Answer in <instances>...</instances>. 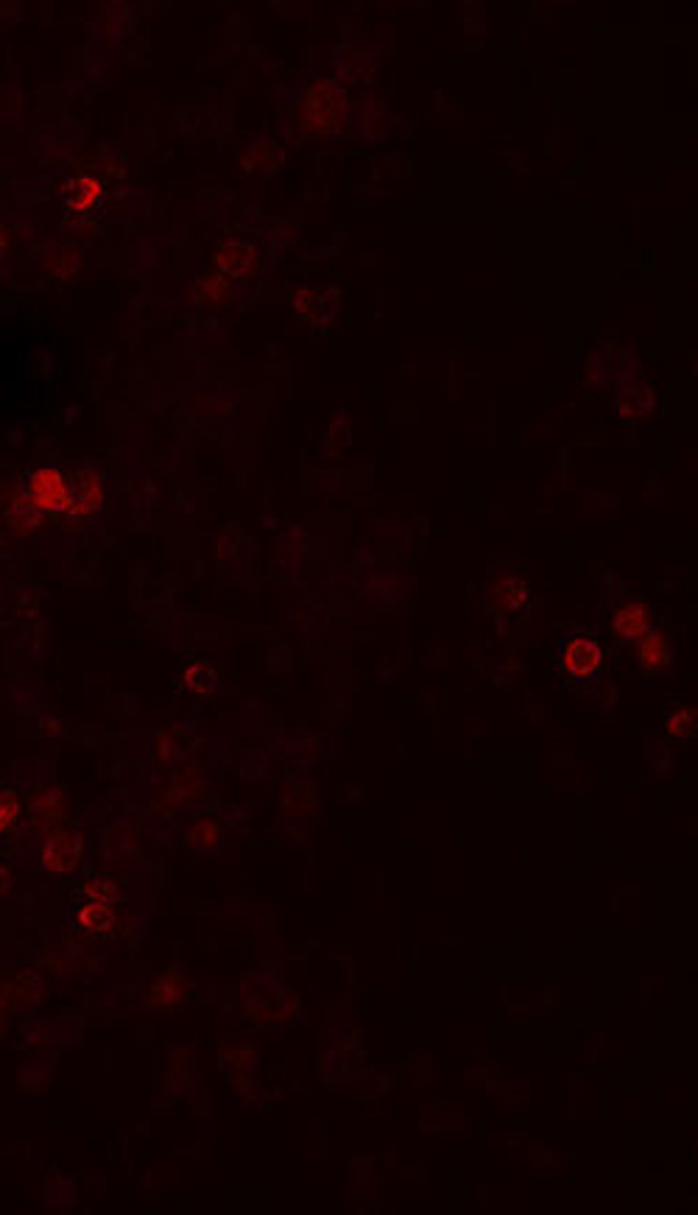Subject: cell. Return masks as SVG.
<instances>
[{
  "mask_svg": "<svg viewBox=\"0 0 698 1215\" xmlns=\"http://www.w3.org/2000/svg\"><path fill=\"white\" fill-rule=\"evenodd\" d=\"M23 503L34 514L73 512V475L59 467L31 470L23 484Z\"/></svg>",
  "mask_w": 698,
  "mask_h": 1215,
  "instance_id": "obj_1",
  "label": "cell"
},
{
  "mask_svg": "<svg viewBox=\"0 0 698 1215\" xmlns=\"http://www.w3.org/2000/svg\"><path fill=\"white\" fill-rule=\"evenodd\" d=\"M604 668V648L590 635H567L559 648V671L573 682H590Z\"/></svg>",
  "mask_w": 698,
  "mask_h": 1215,
  "instance_id": "obj_2",
  "label": "cell"
},
{
  "mask_svg": "<svg viewBox=\"0 0 698 1215\" xmlns=\"http://www.w3.org/2000/svg\"><path fill=\"white\" fill-rule=\"evenodd\" d=\"M609 626H612V635L618 637V640H623V643H634L637 637L645 635V632L654 626L651 607L643 604V601H623V604H618V607L612 609Z\"/></svg>",
  "mask_w": 698,
  "mask_h": 1215,
  "instance_id": "obj_3",
  "label": "cell"
},
{
  "mask_svg": "<svg viewBox=\"0 0 698 1215\" xmlns=\"http://www.w3.org/2000/svg\"><path fill=\"white\" fill-rule=\"evenodd\" d=\"M104 503V475L93 467H81L73 475V512L76 517L93 514Z\"/></svg>",
  "mask_w": 698,
  "mask_h": 1215,
  "instance_id": "obj_4",
  "label": "cell"
},
{
  "mask_svg": "<svg viewBox=\"0 0 698 1215\" xmlns=\"http://www.w3.org/2000/svg\"><path fill=\"white\" fill-rule=\"evenodd\" d=\"M528 598V584L514 573H500L495 579H489L486 587V601L489 607H495V612H517L523 607Z\"/></svg>",
  "mask_w": 698,
  "mask_h": 1215,
  "instance_id": "obj_5",
  "label": "cell"
},
{
  "mask_svg": "<svg viewBox=\"0 0 698 1215\" xmlns=\"http://www.w3.org/2000/svg\"><path fill=\"white\" fill-rule=\"evenodd\" d=\"M79 852L81 847L76 833H54L42 847V869L51 872V875L70 872L73 864L79 861Z\"/></svg>",
  "mask_w": 698,
  "mask_h": 1215,
  "instance_id": "obj_6",
  "label": "cell"
},
{
  "mask_svg": "<svg viewBox=\"0 0 698 1215\" xmlns=\"http://www.w3.org/2000/svg\"><path fill=\"white\" fill-rule=\"evenodd\" d=\"M634 643H637V662H640L643 671L657 674V671H665V668L671 665V643H668V637L662 635L659 629H654V626H651L645 635L637 637Z\"/></svg>",
  "mask_w": 698,
  "mask_h": 1215,
  "instance_id": "obj_7",
  "label": "cell"
},
{
  "mask_svg": "<svg viewBox=\"0 0 698 1215\" xmlns=\"http://www.w3.org/2000/svg\"><path fill=\"white\" fill-rule=\"evenodd\" d=\"M73 925L81 933H104L112 925V911L101 903H81L73 914Z\"/></svg>",
  "mask_w": 698,
  "mask_h": 1215,
  "instance_id": "obj_8",
  "label": "cell"
},
{
  "mask_svg": "<svg viewBox=\"0 0 698 1215\" xmlns=\"http://www.w3.org/2000/svg\"><path fill=\"white\" fill-rule=\"evenodd\" d=\"M651 405H654V397H651L648 389L640 392V386H626V389L620 392L618 408L620 414H626V417H643V414L651 411Z\"/></svg>",
  "mask_w": 698,
  "mask_h": 1215,
  "instance_id": "obj_9",
  "label": "cell"
},
{
  "mask_svg": "<svg viewBox=\"0 0 698 1215\" xmlns=\"http://www.w3.org/2000/svg\"><path fill=\"white\" fill-rule=\"evenodd\" d=\"M17 819H20V799L9 788H0V838L12 833Z\"/></svg>",
  "mask_w": 698,
  "mask_h": 1215,
  "instance_id": "obj_10",
  "label": "cell"
},
{
  "mask_svg": "<svg viewBox=\"0 0 698 1215\" xmlns=\"http://www.w3.org/2000/svg\"><path fill=\"white\" fill-rule=\"evenodd\" d=\"M668 732L671 735H693L696 732V707H679L668 713Z\"/></svg>",
  "mask_w": 698,
  "mask_h": 1215,
  "instance_id": "obj_11",
  "label": "cell"
}]
</instances>
